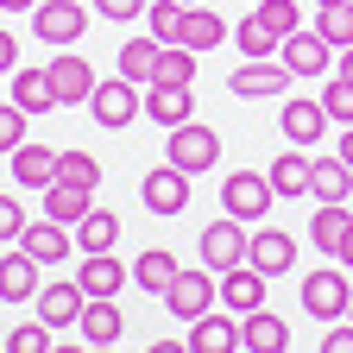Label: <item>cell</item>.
<instances>
[{"label": "cell", "instance_id": "cell-13", "mask_svg": "<svg viewBox=\"0 0 353 353\" xmlns=\"http://www.w3.org/2000/svg\"><path fill=\"white\" fill-rule=\"evenodd\" d=\"M82 309H88V290L70 278V284H44L38 290V322L44 328H76L82 322Z\"/></svg>", "mask_w": 353, "mask_h": 353}, {"label": "cell", "instance_id": "cell-44", "mask_svg": "<svg viewBox=\"0 0 353 353\" xmlns=\"http://www.w3.org/2000/svg\"><path fill=\"white\" fill-rule=\"evenodd\" d=\"M322 353H353V322L347 328H328L322 334Z\"/></svg>", "mask_w": 353, "mask_h": 353}, {"label": "cell", "instance_id": "cell-18", "mask_svg": "<svg viewBox=\"0 0 353 353\" xmlns=\"http://www.w3.org/2000/svg\"><path fill=\"white\" fill-rule=\"evenodd\" d=\"M38 290H44V284H38V259H32L26 246H19L13 259H0V303L19 309V303H38Z\"/></svg>", "mask_w": 353, "mask_h": 353}, {"label": "cell", "instance_id": "cell-23", "mask_svg": "<svg viewBox=\"0 0 353 353\" xmlns=\"http://www.w3.org/2000/svg\"><path fill=\"white\" fill-rule=\"evenodd\" d=\"M309 183H316V158H303V145H290L284 158H272V190H278L284 202L309 196Z\"/></svg>", "mask_w": 353, "mask_h": 353}, {"label": "cell", "instance_id": "cell-4", "mask_svg": "<svg viewBox=\"0 0 353 353\" xmlns=\"http://www.w3.org/2000/svg\"><path fill=\"white\" fill-rule=\"evenodd\" d=\"M347 303H353L347 265H322V272H309V278H303V309H309L316 322H341V316H347Z\"/></svg>", "mask_w": 353, "mask_h": 353}, {"label": "cell", "instance_id": "cell-17", "mask_svg": "<svg viewBox=\"0 0 353 353\" xmlns=\"http://www.w3.org/2000/svg\"><path fill=\"white\" fill-rule=\"evenodd\" d=\"M7 164H13V176L26 190H51L57 183V164H63V152H51V145H19V152H7Z\"/></svg>", "mask_w": 353, "mask_h": 353}, {"label": "cell", "instance_id": "cell-43", "mask_svg": "<svg viewBox=\"0 0 353 353\" xmlns=\"http://www.w3.org/2000/svg\"><path fill=\"white\" fill-rule=\"evenodd\" d=\"M19 234H26V208L13 196H0V240H19Z\"/></svg>", "mask_w": 353, "mask_h": 353}, {"label": "cell", "instance_id": "cell-45", "mask_svg": "<svg viewBox=\"0 0 353 353\" xmlns=\"http://www.w3.org/2000/svg\"><path fill=\"white\" fill-rule=\"evenodd\" d=\"M13 57H19V38H13V32H0V76L13 70Z\"/></svg>", "mask_w": 353, "mask_h": 353}, {"label": "cell", "instance_id": "cell-12", "mask_svg": "<svg viewBox=\"0 0 353 353\" xmlns=\"http://www.w3.org/2000/svg\"><path fill=\"white\" fill-rule=\"evenodd\" d=\"M240 322H234V309H208V316L190 322V353H240Z\"/></svg>", "mask_w": 353, "mask_h": 353}, {"label": "cell", "instance_id": "cell-24", "mask_svg": "<svg viewBox=\"0 0 353 353\" xmlns=\"http://www.w3.org/2000/svg\"><path fill=\"white\" fill-rule=\"evenodd\" d=\"M158 57H164V44L145 32V38H126L120 44V76L126 82H139V88H152L158 82Z\"/></svg>", "mask_w": 353, "mask_h": 353}, {"label": "cell", "instance_id": "cell-19", "mask_svg": "<svg viewBox=\"0 0 353 353\" xmlns=\"http://www.w3.org/2000/svg\"><path fill=\"white\" fill-rule=\"evenodd\" d=\"M240 341L246 353H290V322L272 309H252V316H240Z\"/></svg>", "mask_w": 353, "mask_h": 353}, {"label": "cell", "instance_id": "cell-33", "mask_svg": "<svg viewBox=\"0 0 353 353\" xmlns=\"http://www.w3.org/2000/svg\"><path fill=\"white\" fill-rule=\"evenodd\" d=\"M252 19L272 32L278 44H284L290 32H303V7H296V0H259V7H252Z\"/></svg>", "mask_w": 353, "mask_h": 353}, {"label": "cell", "instance_id": "cell-39", "mask_svg": "<svg viewBox=\"0 0 353 353\" xmlns=\"http://www.w3.org/2000/svg\"><path fill=\"white\" fill-rule=\"evenodd\" d=\"M145 13H152V38L176 44V32H183V0H158V7H145Z\"/></svg>", "mask_w": 353, "mask_h": 353}, {"label": "cell", "instance_id": "cell-20", "mask_svg": "<svg viewBox=\"0 0 353 353\" xmlns=\"http://www.w3.org/2000/svg\"><path fill=\"white\" fill-rule=\"evenodd\" d=\"M82 341L88 347H114L120 341V328H126V316H120V296H88V309H82Z\"/></svg>", "mask_w": 353, "mask_h": 353}, {"label": "cell", "instance_id": "cell-38", "mask_svg": "<svg viewBox=\"0 0 353 353\" xmlns=\"http://www.w3.org/2000/svg\"><path fill=\"white\" fill-rule=\"evenodd\" d=\"M234 44H240L246 57H278V38L265 32L259 19H240V26H234Z\"/></svg>", "mask_w": 353, "mask_h": 353}, {"label": "cell", "instance_id": "cell-11", "mask_svg": "<svg viewBox=\"0 0 353 353\" xmlns=\"http://www.w3.org/2000/svg\"><path fill=\"white\" fill-rule=\"evenodd\" d=\"M328 126H334V120H328V108H322V95H316V101H309V95H290V101L278 108V132H284V139H290V145H303V152H309V145H316V139H322V132H328Z\"/></svg>", "mask_w": 353, "mask_h": 353}, {"label": "cell", "instance_id": "cell-8", "mask_svg": "<svg viewBox=\"0 0 353 353\" xmlns=\"http://www.w3.org/2000/svg\"><path fill=\"white\" fill-rule=\"evenodd\" d=\"M290 82H296V76H290L284 63H272V57H246V63L228 76V88H234L240 101H278Z\"/></svg>", "mask_w": 353, "mask_h": 353}, {"label": "cell", "instance_id": "cell-25", "mask_svg": "<svg viewBox=\"0 0 353 353\" xmlns=\"http://www.w3.org/2000/svg\"><path fill=\"white\" fill-rule=\"evenodd\" d=\"M19 246L38 259V265H57V259H70V234H63V221H26V234H19Z\"/></svg>", "mask_w": 353, "mask_h": 353}, {"label": "cell", "instance_id": "cell-53", "mask_svg": "<svg viewBox=\"0 0 353 353\" xmlns=\"http://www.w3.org/2000/svg\"><path fill=\"white\" fill-rule=\"evenodd\" d=\"M88 353H114V347H88Z\"/></svg>", "mask_w": 353, "mask_h": 353}, {"label": "cell", "instance_id": "cell-21", "mask_svg": "<svg viewBox=\"0 0 353 353\" xmlns=\"http://www.w3.org/2000/svg\"><path fill=\"white\" fill-rule=\"evenodd\" d=\"M145 114L170 132V126L196 120V95H190V88H176V82H152V88H145Z\"/></svg>", "mask_w": 353, "mask_h": 353}, {"label": "cell", "instance_id": "cell-6", "mask_svg": "<svg viewBox=\"0 0 353 353\" xmlns=\"http://www.w3.org/2000/svg\"><path fill=\"white\" fill-rule=\"evenodd\" d=\"M32 32L44 44H57V51H70V44L88 32V7H76V0H38L32 7Z\"/></svg>", "mask_w": 353, "mask_h": 353}, {"label": "cell", "instance_id": "cell-36", "mask_svg": "<svg viewBox=\"0 0 353 353\" xmlns=\"http://www.w3.org/2000/svg\"><path fill=\"white\" fill-rule=\"evenodd\" d=\"M158 82L190 88V82H196V51H183V44H164V57H158Z\"/></svg>", "mask_w": 353, "mask_h": 353}, {"label": "cell", "instance_id": "cell-9", "mask_svg": "<svg viewBox=\"0 0 353 353\" xmlns=\"http://www.w3.org/2000/svg\"><path fill=\"white\" fill-rule=\"evenodd\" d=\"M214 296H221V284H214V272L202 265V272H176V278H170L164 309H170V316H183V322H196V316H208V309H214Z\"/></svg>", "mask_w": 353, "mask_h": 353}, {"label": "cell", "instance_id": "cell-14", "mask_svg": "<svg viewBox=\"0 0 353 353\" xmlns=\"http://www.w3.org/2000/svg\"><path fill=\"white\" fill-rule=\"evenodd\" d=\"M265 278L259 265H234V272H221V309H234V316H252V309H265Z\"/></svg>", "mask_w": 353, "mask_h": 353}, {"label": "cell", "instance_id": "cell-27", "mask_svg": "<svg viewBox=\"0 0 353 353\" xmlns=\"http://www.w3.org/2000/svg\"><path fill=\"white\" fill-rule=\"evenodd\" d=\"M76 246H82V252H114V246H120V214H114V208H88V214L76 221Z\"/></svg>", "mask_w": 353, "mask_h": 353}, {"label": "cell", "instance_id": "cell-31", "mask_svg": "<svg viewBox=\"0 0 353 353\" xmlns=\"http://www.w3.org/2000/svg\"><path fill=\"white\" fill-rule=\"evenodd\" d=\"M13 101H19L26 114H51V108H57L51 70H13Z\"/></svg>", "mask_w": 353, "mask_h": 353}, {"label": "cell", "instance_id": "cell-49", "mask_svg": "<svg viewBox=\"0 0 353 353\" xmlns=\"http://www.w3.org/2000/svg\"><path fill=\"white\" fill-rule=\"evenodd\" d=\"M341 76L353 82V44H347V51H341Z\"/></svg>", "mask_w": 353, "mask_h": 353}, {"label": "cell", "instance_id": "cell-52", "mask_svg": "<svg viewBox=\"0 0 353 353\" xmlns=\"http://www.w3.org/2000/svg\"><path fill=\"white\" fill-rule=\"evenodd\" d=\"M316 7H341V0H316Z\"/></svg>", "mask_w": 353, "mask_h": 353}, {"label": "cell", "instance_id": "cell-40", "mask_svg": "<svg viewBox=\"0 0 353 353\" xmlns=\"http://www.w3.org/2000/svg\"><path fill=\"white\" fill-rule=\"evenodd\" d=\"M7 353H51V328H44V322H13Z\"/></svg>", "mask_w": 353, "mask_h": 353}, {"label": "cell", "instance_id": "cell-15", "mask_svg": "<svg viewBox=\"0 0 353 353\" xmlns=\"http://www.w3.org/2000/svg\"><path fill=\"white\" fill-rule=\"evenodd\" d=\"M44 70H51V88H57V108H82L88 95H95V70H88V57H51V63H44Z\"/></svg>", "mask_w": 353, "mask_h": 353}, {"label": "cell", "instance_id": "cell-29", "mask_svg": "<svg viewBox=\"0 0 353 353\" xmlns=\"http://www.w3.org/2000/svg\"><path fill=\"white\" fill-rule=\"evenodd\" d=\"M88 208H95V190H76V183H63V176H57L51 190H44V214H51V221H63V228H76Z\"/></svg>", "mask_w": 353, "mask_h": 353}, {"label": "cell", "instance_id": "cell-10", "mask_svg": "<svg viewBox=\"0 0 353 353\" xmlns=\"http://www.w3.org/2000/svg\"><path fill=\"white\" fill-rule=\"evenodd\" d=\"M328 57H334V44L316 32V26H303V32H290L284 44H278V63L296 76V82H309V76H322L328 70Z\"/></svg>", "mask_w": 353, "mask_h": 353}, {"label": "cell", "instance_id": "cell-48", "mask_svg": "<svg viewBox=\"0 0 353 353\" xmlns=\"http://www.w3.org/2000/svg\"><path fill=\"white\" fill-rule=\"evenodd\" d=\"M152 353H190V341H158Z\"/></svg>", "mask_w": 353, "mask_h": 353}, {"label": "cell", "instance_id": "cell-51", "mask_svg": "<svg viewBox=\"0 0 353 353\" xmlns=\"http://www.w3.org/2000/svg\"><path fill=\"white\" fill-rule=\"evenodd\" d=\"M51 353H88V347H51Z\"/></svg>", "mask_w": 353, "mask_h": 353}, {"label": "cell", "instance_id": "cell-50", "mask_svg": "<svg viewBox=\"0 0 353 353\" xmlns=\"http://www.w3.org/2000/svg\"><path fill=\"white\" fill-rule=\"evenodd\" d=\"M0 7H7V13H19V7H38V0H0Z\"/></svg>", "mask_w": 353, "mask_h": 353}, {"label": "cell", "instance_id": "cell-47", "mask_svg": "<svg viewBox=\"0 0 353 353\" xmlns=\"http://www.w3.org/2000/svg\"><path fill=\"white\" fill-rule=\"evenodd\" d=\"M334 152H341V158L353 164V126H341V145H334Z\"/></svg>", "mask_w": 353, "mask_h": 353}, {"label": "cell", "instance_id": "cell-55", "mask_svg": "<svg viewBox=\"0 0 353 353\" xmlns=\"http://www.w3.org/2000/svg\"><path fill=\"white\" fill-rule=\"evenodd\" d=\"M183 7H196V0H183Z\"/></svg>", "mask_w": 353, "mask_h": 353}, {"label": "cell", "instance_id": "cell-54", "mask_svg": "<svg viewBox=\"0 0 353 353\" xmlns=\"http://www.w3.org/2000/svg\"><path fill=\"white\" fill-rule=\"evenodd\" d=\"M347 322H353V303H347Z\"/></svg>", "mask_w": 353, "mask_h": 353}, {"label": "cell", "instance_id": "cell-5", "mask_svg": "<svg viewBox=\"0 0 353 353\" xmlns=\"http://www.w3.org/2000/svg\"><path fill=\"white\" fill-rule=\"evenodd\" d=\"M88 114H95L108 132H120V126H132V120L145 114V95H139V82L114 76V82H95V95H88Z\"/></svg>", "mask_w": 353, "mask_h": 353}, {"label": "cell", "instance_id": "cell-32", "mask_svg": "<svg viewBox=\"0 0 353 353\" xmlns=\"http://www.w3.org/2000/svg\"><path fill=\"white\" fill-rule=\"evenodd\" d=\"M176 272H183V265H176L164 246H152V252H139V259H132V284H139V290H152V296H164Z\"/></svg>", "mask_w": 353, "mask_h": 353}, {"label": "cell", "instance_id": "cell-1", "mask_svg": "<svg viewBox=\"0 0 353 353\" xmlns=\"http://www.w3.org/2000/svg\"><path fill=\"white\" fill-rule=\"evenodd\" d=\"M164 164L190 170V176L214 170V164H221V132H214V126H202V120H183V126H170V152H164Z\"/></svg>", "mask_w": 353, "mask_h": 353}, {"label": "cell", "instance_id": "cell-26", "mask_svg": "<svg viewBox=\"0 0 353 353\" xmlns=\"http://www.w3.org/2000/svg\"><path fill=\"white\" fill-rule=\"evenodd\" d=\"M76 284H82L88 296H120L126 272H120V259H114V252H82V265H76Z\"/></svg>", "mask_w": 353, "mask_h": 353}, {"label": "cell", "instance_id": "cell-46", "mask_svg": "<svg viewBox=\"0 0 353 353\" xmlns=\"http://www.w3.org/2000/svg\"><path fill=\"white\" fill-rule=\"evenodd\" d=\"M334 265H347V272H353V221H347V234H341V252H334Z\"/></svg>", "mask_w": 353, "mask_h": 353}, {"label": "cell", "instance_id": "cell-34", "mask_svg": "<svg viewBox=\"0 0 353 353\" xmlns=\"http://www.w3.org/2000/svg\"><path fill=\"white\" fill-rule=\"evenodd\" d=\"M316 32L334 44V51H347V44H353V0H341V7H316Z\"/></svg>", "mask_w": 353, "mask_h": 353}, {"label": "cell", "instance_id": "cell-2", "mask_svg": "<svg viewBox=\"0 0 353 353\" xmlns=\"http://www.w3.org/2000/svg\"><path fill=\"white\" fill-rule=\"evenodd\" d=\"M272 176H259V170H234L228 183H221V214H234L246 221V228H259L265 214H272Z\"/></svg>", "mask_w": 353, "mask_h": 353}, {"label": "cell", "instance_id": "cell-42", "mask_svg": "<svg viewBox=\"0 0 353 353\" xmlns=\"http://www.w3.org/2000/svg\"><path fill=\"white\" fill-rule=\"evenodd\" d=\"M88 7H95L101 19H114V26H120V19H139V13H145V0H88Z\"/></svg>", "mask_w": 353, "mask_h": 353}, {"label": "cell", "instance_id": "cell-28", "mask_svg": "<svg viewBox=\"0 0 353 353\" xmlns=\"http://www.w3.org/2000/svg\"><path fill=\"white\" fill-rule=\"evenodd\" d=\"M347 221H353V214H347V202H322L316 214H309V240H316V252H322V259H334V252H341Z\"/></svg>", "mask_w": 353, "mask_h": 353}, {"label": "cell", "instance_id": "cell-35", "mask_svg": "<svg viewBox=\"0 0 353 353\" xmlns=\"http://www.w3.org/2000/svg\"><path fill=\"white\" fill-rule=\"evenodd\" d=\"M57 176H63V183H76V190H101V158H88V152H63Z\"/></svg>", "mask_w": 353, "mask_h": 353}, {"label": "cell", "instance_id": "cell-16", "mask_svg": "<svg viewBox=\"0 0 353 353\" xmlns=\"http://www.w3.org/2000/svg\"><path fill=\"white\" fill-rule=\"evenodd\" d=\"M246 265H259L265 278H284L290 265H296V240H290L284 228H259L252 246H246Z\"/></svg>", "mask_w": 353, "mask_h": 353}, {"label": "cell", "instance_id": "cell-37", "mask_svg": "<svg viewBox=\"0 0 353 353\" xmlns=\"http://www.w3.org/2000/svg\"><path fill=\"white\" fill-rule=\"evenodd\" d=\"M322 108H328V120H334V126H353V82H347V76L322 82Z\"/></svg>", "mask_w": 353, "mask_h": 353}, {"label": "cell", "instance_id": "cell-22", "mask_svg": "<svg viewBox=\"0 0 353 353\" xmlns=\"http://www.w3.org/2000/svg\"><path fill=\"white\" fill-rule=\"evenodd\" d=\"M221 38H228V19H221L214 7H202V0H196V7H183V32H176V44H183V51H214V44Z\"/></svg>", "mask_w": 353, "mask_h": 353}, {"label": "cell", "instance_id": "cell-7", "mask_svg": "<svg viewBox=\"0 0 353 353\" xmlns=\"http://www.w3.org/2000/svg\"><path fill=\"white\" fill-rule=\"evenodd\" d=\"M139 202H145L158 221H176V214L190 208V170H176V164H158V170H145Z\"/></svg>", "mask_w": 353, "mask_h": 353}, {"label": "cell", "instance_id": "cell-41", "mask_svg": "<svg viewBox=\"0 0 353 353\" xmlns=\"http://www.w3.org/2000/svg\"><path fill=\"white\" fill-rule=\"evenodd\" d=\"M19 145H26V108L7 101L0 108V152H19Z\"/></svg>", "mask_w": 353, "mask_h": 353}, {"label": "cell", "instance_id": "cell-30", "mask_svg": "<svg viewBox=\"0 0 353 353\" xmlns=\"http://www.w3.org/2000/svg\"><path fill=\"white\" fill-rule=\"evenodd\" d=\"M316 202H347L353 196V164L334 152V158H316V183H309Z\"/></svg>", "mask_w": 353, "mask_h": 353}, {"label": "cell", "instance_id": "cell-3", "mask_svg": "<svg viewBox=\"0 0 353 353\" xmlns=\"http://www.w3.org/2000/svg\"><path fill=\"white\" fill-rule=\"evenodd\" d=\"M246 246H252V228L246 221H234V214H221V221H208L202 228V265L221 278V272H234V265H246Z\"/></svg>", "mask_w": 353, "mask_h": 353}]
</instances>
